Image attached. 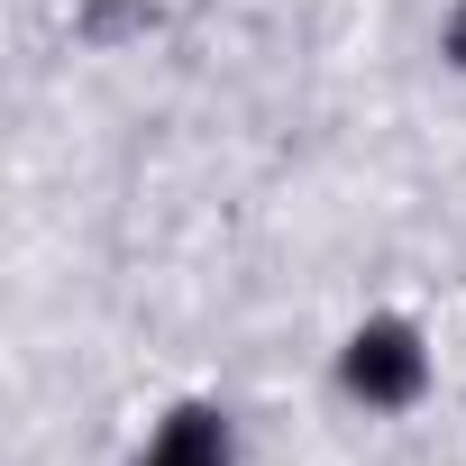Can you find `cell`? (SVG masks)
<instances>
[{
	"label": "cell",
	"mask_w": 466,
	"mask_h": 466,
	"mask_svg": "<svg viewBox=\"0 0 466 466\" xmlns=\"http://www.w3.org/2000/svg\"><path fill=\"white\" fill-rule=\"evenodd\" d=\"M339 384H348L357 402H375V411L420 402V384H430V348H420V329H411V320H366V329L339 348Z\"/></svg>",
	"instance_id": "6da1fadb"
},
{
	"label": "cell",
	"mask_w": 466,
	"mask_h": 466,
	"mask_svg": "<svg viewBox=\"0 0 466 466\" xmlns=\"http://www.w3.org/2000/svg\"><path fill=\"white\" fill-rule=\"evenodd\" d=\"M137 466H228V420H219L210 402H183V411L147 439Z\"/></svg>",
	"instance_id": "7a4b0ae2"
},
{
	"label": "cell",
	"mask_w": 466,
	"mask_h": 466,
	"mask_svg": "<svg viewBox=\"0 0 466 466\" xmlns=\"http://www.w3.org/2000/svg\"><path fill=\"white\" fill-rule=\"evenodd\" d=\"M448 65H466V0H457V19H448Z\"/></svg>",
	"instance_id": "3957f363"
}]
</instances>
